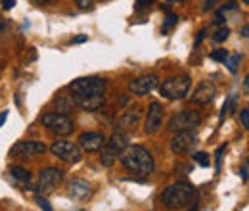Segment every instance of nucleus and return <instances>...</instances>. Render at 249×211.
Segmentation results:
<instances>
[{
	"instance_id": "obj_1",
	"label": "nucleus",
	"mask_w": 249,
	"mask_h": 211,
	"mask_svg": "<svg viewBox=\"0 0 249 211\" xmlns=\"http://www.w3.org/2000/svg\"><path fill=\"white\" fill-rule=\"evenodd\" d=\"M73 104L81 110L96 112L106 104V81L100 77H79L69 85Z\"/></svg>"
},
{
	"instance_id": "obj_2",
	"label": "nucleus",
	"mask_w": 249,
	"mask_h": 211,
	"mask_svg": "<svg viewBox=\"0 0 249 211\" xmlns=\"http://www.w3.org/2000/svg\"><path fill=\"white\" fill-rule=\"evenodd\" d=\"M119 161L124 169L134 177H150L154 173V155L142 146H128L119 155Z\"/></svg>"
},
{
	"instance_id": "obj_3",
	"label": "nucleus",
	"mask_w": 249,
	"mask_h": 211,
	"mask_svg": "<svg viewBox=\"0 0 249 211\" xmlns=\"http://www.w3.org/2000/svg\"><path fill=\"white\" fill-rule=\"evenodd\" d=\"M194 198L196 188L190 182H177L161 194V202L169 210H186L190 208V204H194Z\"/></svg>"
},
{
	"instance_id": "obj_4",
	"label": "nucleus",
	"mask_w": 249,
	"mask_h": 211,
	"mask_svg": "<svg viewBox=\"0 0 249 211\" xmlns=\"http://www.w3.org/2000/svg\"><path fill=\"white\" fill-rule=\"evenodd\" d=\"M40 123L54 134L58 136H69L73 131H75V123L73 119L67 115V114H62V112H50V114H44L40 117Z\"/></svg>"
},
{
	"instance_id": "obj_5",
	"label": "nucleus",
	"mask_w": 249,
	"mask_h": 211,
	"mask_svg": "<svg viewBox=\"0 0 249 211\" xmlns=\"http://www.w3.org/2000/svg\"><path fill=\"white\" fill-rule=\"evenodd\" d=\"M190 87H192V79L188 75H178V77H171V79L163 81L159 87V92L167 100H182L190 92Z\"/></svg>"
},
{
	"instance_id": "obj_6",
	"label": "nucleus",
	"mask_w": 249,
	"mask_h": 211,
	"mask_svg": "<svg viewBox=\"0 0 249 211\" xmlns=\"http://www.w3.org/2000/svg\"><path fill=\"white\" fill-rule=\"evenodd\" d=\"M63 182V171L58 167H46L38 173V179L35 184L36 194H52Z\"/></svg>"
},
{
	"instance_id": "obj_7",
	"label": "nucleus",
	"mask_w": 249,
	"mask_h": 211,
	"mask_svg": "<svg viewBox=\"0 0 249 211\" xmlns=\"http://www.w3.org/2000/svg\"><path fill=\"white\" fill-rule=\"evenodd\" d=\"M199 125H201V114L196 112V110H184V112L175 114L169 119L167 129L173 131V133H178V131H194Z\"/></svg>"
},
{
	"instance_id": "obj_8",
	"label": "nucleus",
	"mask_w": 249,
	"mask_h": 211,
	"mask_svg": "<svg viewBox=\"0 0 249 211\" xmlns=\"http://www.w3.org/2000/svg\"><path fill=\"white\" fill-rule=\"evenodd\" d=\"M50 152H52L54 157L62 159L65 163H79L83 159L81 146L75 144V142H69V140H56V142H52Z\"/></svg>"
},
{
	"instance_id": "obj_9",
	"label": "nucleus",
	"mask_w": 249,
	"mask_h": 211,
	"mask_svg": "<svg viewBox=\"0 0 249 211\" xmlns=\"http://www.w3.org/2000/svg\"><path fill=\"white\" fill-rule=\"evenodd\" d=\"M197 146V134L194 131H178L171 140V150L177 155L192 153Z\"/></svg>"
},
{
	"instance_id": "obj_10",
	"label": "nucleus",
	"mask_w": 249,
	"mask_h": 211,
	"mask_svg": "<svg viewBox=\"0 0 249 211\" xmlns=\"http://www.w3.org/2000/svg\"><path fill=\"white\" fill-rule=\"evenodd\" d=\"M44 152H46V146L38 140H21V142H16L12 146L10 155H14L18 159H33Z\"/></svg>"
},
{
	"instance_id": "obj_11",
	"label": "nucleus",
	"mask_w": 249,
	"mask_h": 211,
	"mask_svg": "<svg viewBox=\"0 0 249 211\" xmlns=\"http://www.w3.org/2000/svg\"><path fill=\"white\" fill-rule=\"evenodd\" d=\"M157 85H159L157 75H154V73H152V75H142V77L132 79V81L128 83V91L132 92L134 96H146V94L156 91Z\"/></svg>"
},
{
	"instance_id": "obj_12",
	"label": "nucleus",
	"mask_w": 249,
	"mask_h": 211,
	"mask_svg": "<svg viewBox=\"0 0 249 211\" xmlns=\"http://www.w3.org/2000/svg\"><path fill=\"white\" fill-rule=\"evenodd\" d=\"M163 127V108L159 102H152L146 114V123H144V131L146 134H156Z\"/></svg>"
},
{
	"instance_id": "obj_13",
	"label": "nucleus",
	"mask_w": 249,
	"mask_h": 211,
	"mask_svg": "<svg viewBox=\"0 0 249 211\" xmlns=\"http://www.w3.org/2000/svg\"><path fill=\"white\" fill-rule=\"evenodd\" d=\"M215 96H217L215 83L213 81H203V83H199L196 87V91L192 94V102L196 106H207V104H211L215 100Z\"/></svg>"
},
{
	"instance_id": "obj_14",
	"label": "nucleus",
	"mask_w": 249,
	"mask_h": 211,
	"mask_svg": "<svg viewBox=\"0 0 249 211\" xmlns=\"http://www.w3.org/2000/svg\"><path fill=\"white\" fill-rule=\"evenodd\" d=\"M106 144V136L102 133H83L79 136V146L85 152H100Z\"/></svg>"
},
{
	"instance_id": "obj_15",
	"label": "nucleus",
	"mask_w": 249,
	"mask_h": 211,
	"mask_svg": "<svg viewBox=\"0 0 249 211\" xmlns=\"http://www.w3.org/2000/svg\"><path fill=\"white\" fill-rule=\"evenodd\" d=\"M140 117H142V110H140V106L128 108L123 115L119 117V129H121V131H128V133L136 131L138 125H140Z\"/></svg>"
},
{
	"instance_id": "obj_16",
	"label": "nucleus",
	"mask_w": 249,
	"mask_h": 211,
	"mask_svg": "<svg viewBox=\"0 0 249 211\" xmlns=\"http://www.w3.org/2000/svg\"><path fill=\"white\" fill-rule=\"evenodd\" d=\"M90 194H92V190H90V184L87 181L77 179V181H73L69 184V198L75 200V202H83V200H87Z\"/></svg>"
},
{
	"instance_id": "obj_17",
	"label": "nucleus",
	"mask_w": 249,
	"mask_h": 211,
	"mask_svg": "<svg viewBox=\"0 0 249 211\" xmlns=\"http://www.w3.org/2000/svg\"><path fill=\"white\" fill-rule=\"evenodd\" d=\"M106 146L113 152V153H117V157H119L130 144H128V136L124 134L123 131H115V133L111 134V138L106 140Z\"/></svg>"
},
{
	"instance_id": "obj_18",
	"label": "nucleus",
	"mask_w": 249,
	"mask_h": 211,
	"mask_svg": "<svg viewBox=\"0 0 249 211\" xmlns=\"http://www.w3.org/2000/svg\"><path fill=\"white\" fill-rule=\"evenodd\" d=\"M10 177H12V181L16 182V184H19V186H27L31 182V173L27 169H23V167H12L10 169Z\"/></svg>"
},
{
	"instance_id": "obj_19",
	"label": "nucleus",
	"mask_w": 249,
	"mask_h": 211,
	"mask_svg": "<svg viewBox=\"0 0 249 211\" xmlns=\"http://www.w3.org/2000/svg\"><path fill=\"white\" fill-rule=\"evenodd\" d=\"M115 159H117V153H113V152L104 144V148H102V157H100L102 165H104V167H111V165L115 163Z\"/></svg>"
},
{
	"instance_id": "obj_20",
	"label": "nucleus",
	"mask_w": 249,
	"mask_h": 211,
	"mask_svg": "<svg viewBox=\"0 0 249 211\" xmlns=\"http://www.w3.org/2000/svg\"><path fill=\"white\" fill-rule=\"evenodd\" d=\"M54 104L58 106V112L69 114V110H71V106H73V98H71V96H58V98L54 100Z\"/></svg>"
},
{
	"instance_id": "obj_21",
	"label": "nucleus",
	"mask_w": 249,
	"mask_h": 211,
	"mask_svg": "<svg viewBox=\"0 0 249 211\" xmlns=\"http://www.w3.org/2000/svg\"><path fill=\"white\" fill-rule=\"evenodd\" d=\"M177 23H178V16L173 14V12H167V16H165V23H163V33H167L171 27H175Z\"/></svg>"
},
{
	"instance_id": "obj_22",
	"label": "nucleus",
	"mask_w": 249,
	"mask_h": 211,
	"mask_svg": "<svg viewBox=\"0 0 249 211\" xmlns=\"http://www.w3.org/2000/svg\"><path fill=\"white\" fill-rule=\"evenodd\" d=\"M194 161H196L199 167H209V163H211V161H209V155H207L205 152H196V153H194Z\"/></svg>"
},
{
	"instance_id": "obj_23",
	"label": "nucleus",
	"mask_w": 249,
	"mask_h": 211,
	"mask_svg": "<svg viewBox=\"0 0 249 211\" xmlns=\"http://www.w3.org/2000/svg\"><path fill=\"white\" fill-rule=\"evenodd\" d=\"M211 60H213V61H220V63H226V61H228V50H224V48H218V50H215V52L211 54Z\"/></svg>"
},
{
	"instance_id": "obj_24",
	"label": "nucleus",
	"mask_w": 249,
	"mask_h": 211,
	"mask_svg": "<svg viewBox=\"0 0 249 211\" xmlns=\"http://www.w3.org/2000/svg\"><path fill=\"white\" fill-rule=\"evenodd\" d=\"M228 35H230V29L224 25V27H220V29L215 31V37H213V40H215V42H224V40L228 38Z\"/></svg>"
},
{
	"instance_id": "obj_25",
	"label": "nucleus",
	"mask_w": 249,
	"mask_h": 211,
	"mask_svg": "<svg viewBox=\"0 0 249 211\" xmlns=\"http://www.w3.org/2000/svg\"><path fill=\"white\" fill-rule=\"evenodd\" d=\"M234 104H236V96H230V98L224 102V106H222V112H220V119H224V115H226V114H230V110L234 108Z\"/></svg>"
},
{
	"instance_id": "obj_26",
	"label": "nucleus",
	"mask_w": 249,
	"mask_h": 211,
	"mask_svg": "<svg viewBox=\"0 0 249 211\" xmlns=\"http://www.w3.org/2000/svg\"><path fill=\"white\" fill-rule=\"evenodd\" d=\"M240 61H242V54H236V56H232L230 61H228V69L232 71V73H236L238 71V65H240Z\"/></svg>"
},
{
	"instance_id": "obj_27",
	"label": "nucleus",
	"mask_w": 249,
	"mask_h": 211,
	"mask_svg": "<svg viewBox=\"0 0 249 211\" xmlns=\"http://www.w3.org/2000/svg\"><path fill=\"white\" fill-rule=\"evenodd\" d=\"M150 6H152V0H136L134 10L136 12H146V10H150Z\"/></svg>"
},
{
	"instance_id": "obj_28",
	"label": "nucleus",
	"mask_w": 249,
	"mask_h": 211,
	"mask_svg": "<svg viewBox=\"0 0 249 211\" xmlns=\"http://www.w3.org/2000/svg\"><path fill=\"white\" fill-rule=\"evenodd\" d=\"M240 123H242V127L248 131L249 129V110L248 108H244V110L240 112Z\"/></svg>"
},
{
	"instance_id": "obj_29",
	"label": "nucleus",
	"mask_w": 249,
	"mask_h": 211,
	"mask_svg": "<svg viewBox=\"0 0 249 211\" xmlns=\"http://www.w3.org/2000/svg\"><path fill=\"white\" fill-rule=\"evenodd\" d=\"M35 202L38 204V208H42V210H46V211H52V206H50V204H48V202H46V200H44L40 194L35 198Z\"/></svg>"
},
{
	"instance_id": "obj_30",
	"label": "nucleus",
	"mask_w": 249,
	"mask_h": 211,
	"mask_svg": "<svg viewBox=\"0 0 249 211\" xmlns=\"http://www.w3.org/2000/svg\"><path fill=\"white\" fill-rule=\"evenodd\" d=\"M75 4L81 8V10H89L94 6V0H75Z\"/></svg>"
},
{
	"instance_id": "obj_31",
	"label": "nucleus",
	"mask_w": 249,
	"mask_h": 211,
	"mask_svg": "<svg viewBox=\"0 0 249 211\" xmlns=\"http://www.w3.org/2000/svg\"><path fill=\"white\" fill-rule=\"evenodd\" d=\"M226 150V146H220L217 150V171H220V163H222V152Z\"/></svg>"
},
{
	"instance_id": "obj_32",
	"label": "nucleus",
	"mask_w": 249,
	"mask_h": 211,
	"mask_svg": "<svg viewBox=\"0 0 249 211\" xmlns=\"http://www.w3.org/2000/svg\"><path fill=\"white\" fill-rule=\"evenodd\" d=\"M0 4H2L4 10H12L16 6V0H0Z\"/></svg>"
},
{
	"instance_id": "obj_33",
	"label": "nucleus",
	"mask_w": 249,
	"mask_h": 211,
	"mask_svg": "<svg viewBox=\"0 0 249 211\" xmlns=\"http://www.w3.org/2000/svg\"><path fill=\"white\" fill-rule=\"evenodd\" d=\"M215 2H217V0H205V2H203V10H205V12H209V10L215 6Z\"/></svg>"
},
{
	"instance_id": "obj_34",
	"label": "nucleus",
	"mask_w": 249,
	"mask_h": 211,
	"mask_svg": "<svg viewBox=\"0 0 249 211\" xmlns=\"http://www.w3.org/2000/svg\"><path fill=\"white\" fill-rule=\"evenodd\" d=\"M240 175H242V181L248 182V163L242 167V171H240Z\"/></svg>"
},
{
	"instance_id": "obj_35",
	"label": "nucleus",
	"mask_w": 249,
	"mask_h": 211,
	"mask_svg": "<svg viewBox=\"0 0 249 211\" xmlns=\"http://www.w3.org/2000/svg\"><path fill=\"white\" fill-rule=\"evenodd\" d=\"M87 38H89V37H85V35H83V37H77V38H73V40H71V44H79V42H85Z\"/></svg>"
},
{
	"instance_id": "obj_36",
	"label": "nucleus",
	"mask_w": 249,
	"mask_h": 211,
	"mask_svg": "<svg viewBox=\"0 0 249 211\" xmlns=\"http://www.w3.org/2000/svg\"><path fill=\"white\" fill-rule=\"evenodd\" d=\"M203 38H205V29L201 31V33H199V37H197V40H196V46H199V44H201V40H203Z\"/></svg>"
},
{
	"instance_id": "obj_37",
	"label": "nucleus",
	"mask_w": 249,
	"mask_h": 211,
	"mask_svg": "<svg viewBox=\"0 0 249 211\" xmlns=\"http://www.w3.org/2000/svg\"><path fill=\"white\" fill-rule=\"evenodd\" d=\"M6 117H8V112H2V114H0V127L4 125V121H6Z\"/></svg>"
},
{
	"instance_id": "obj_38",
	"label": "nucleus",
	"mask_w": 249,
	"mask_h": 211,
	"mask_svg": "<svg viewBox=\"0 0 249 211\" xmlns=\"http://www.w3.org/2000/svg\"><path fill=\"white\" fill-rule=\"evenodd\" d=\"M248 33H249V25H244V29H242V37H244V38H248Z\"/></svg>"
},
{
	"instance_id": "obj_39",
	"label": "nucleus",
	"mask_w": 249,
	"mask_h": 211,
	"mask_svg": "<svg viewBox=\"0 0 249 211\" xmlns=\"http://www.w3.org/2000/svg\"><path fill=\"white\" fill-rule=\"evenodd\" d=\"M244 92H246V96L249 94V83H248V77H246V81H244Z\"/></svg>"
},
{
	"instance_id": "obj_40",
	"label": "nucleus",
	"mask_w": 249,
	"mask_h": 211,
	"mask_svg": "<svg viewBox=\"0 0 249 211\" xmlns=\"http://www.w3.org/2000/svg\"><path fill=\"white\" fill-rule=\"evenodd\" d=\"M35 4H48V2H52V0H33Z\"/></svg>"
},
{
	"instance_id": "obj_41",
	"label": "nucleus",
	"mask_w": 249,
	"mask_h": 211,
	"mask_svg": "<svg viewBox=\"0 0 249 211\" xmlns=\"http://www.w3.org/2000/svg\"><path fill=\"white\" fill-rule=\"evenodd\" d=\"M4 29V21H2V19H0V31Z\"/></svg>"
},
{
	"instance_id": "obj_42",
	"label": "nucleus",
	"mask_w": 249,
	"mask_h": 211,
	"mask_svg": "<svg viewBox=\"0 0 249 211\" xmlns=\"http://www.w3.org/2000/svg\"><path fill=\"white\" fill-rule=\"evenodd\" d=\"M242 2H244V4H249V0H242Z\"/></svg>"
},
{
	"instance_id": "obj_43",
	"label": "nucleus",
	"mask_w": 249,
	"mask_h": 211,
	"mask_svg": "<svg viewBox=\"0 0 249 211\" xmlns=\"http://www.w3.org/2000/svg\"><path fill=\"white\" fill-rule=\"evenodd\" d=\"M169 2H173V0H169Z\"/></svg>"
}]
</instances>
